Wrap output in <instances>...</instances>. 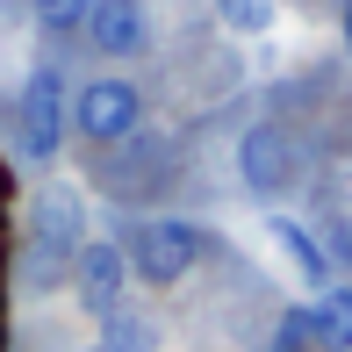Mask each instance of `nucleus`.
I'll return each mask as SVG.
<instances>
[{"label":"nucleus","mask_w":352,"mask_h":352,"mask_svg":"<svg viewBox=\"0 0 352 352\" xmlns=\"http://www.w3.org/2000/svg\"><path fill=\"white\" fill-rule=\"evenodd\" d=\"M209 252H216V237H209V223H195V216H144L137 230L122 237L130 280H144V287H180Z\"/></svg>","instance_id":"f257e3e1"},{"label":"nucleus","mask_w":352,"mask_h":352,"mask_svg":"<svg viewBox=\"0 0 352 352\" xmlns=\"http://www.w3.org/2000/svg\"><path fill=\"white\" fill-rule=\"evenodd\" d=\"M65 130H72V94H65V72L58 65H36L22 79V101H14V151L29 166H51L65 151Z\"/></svg>","instance_id":"f03ea898"},{"label":"nucleus","mask_w":352,"mask_h":352,"mask_svg":"<svg viewBox=\"0 0 352 352\" xmlns=\"http://www.w3.org/2000/svg\"><path fill=\"white\" fill-rule=\"evenodd\" d=\"M144 130V87L122 72H101L87 79V87H72V137L79 144H101V151H116V144H130Z\"/></svg>","instance_id":"7ed1b4c3"},{"label":"nucleus","mask_w":352,"mask_h":352,"mask_svg":"<svg viewBox=\"0 0 352 352\" xmlns=\"http://www.w3.org/2000/svg\"><path fill=\"white\" fill-rule=\"evenodd\" d=\"M79 245H87V195L72 180H43L36 201H29V252H36V266H72Z\"/></svg>","instance_id":"20e7f679"},{"label":"nucleus","mask_w":352,"mask_h":352,"mask_svg":"<svg viewBox=\"0 0 352 352\" xmlns=\"http://www.w3.org/2000/svg\"><path fill=\"white\" fill-rule=\"evenodd\" d=\"M295 173H302V151H295V137L280 122H252L237 137V180H245L252 201H280L295 187Z\"/></svg>","instance_id":"39448f33"},{"label":"nucleus","mask_w":352,"mask_h":352,"mask_svg":"<svg viewBox=\"0 0 352 352\" xmlns=\"http://www.w3.org/2000/svg\"><path fill=\"white\" fill-rule=\"evenodd\" d=\"M122 287H130V259H122V237H87L72 259V295L87 316H116Z\"/></svg>","instance_id":"423d86ee"},{"label":"nucleus","mask_w":352,"mask_h":352,"mask_svg":"<svg viewBox=\"0 0 352 352\" xmlns=\"http://www.w3.org/2000/svg\"><path fill=\"white\" fill-rule=\"evenodd\" d=\"M79 36L101 58H144L151 51V14H144V0H94Z\"/></svg>","instance_id":"0eeeda50"},{"label":"nucleus","mask_w":352,"mask_h":352,"mask_svg":"<svg viewBox=\"0 0 352 352\" xmlns=\"http://www.w3.org/2000/svg\"><path fill=\"white\" fill-rule=\"evenodd\" d=\"M309 316V352H352V280H331L316 302H302Z\"/></svg>","instance_id":"6e6552de"},{"label":"nucleus","mask_w":352,"mask_h":352,"mask_svg":"<svg viewBox=\"0 0 352 352\" xmlns=\"http://www.w3.org/2000/svg\"><path fill=\"white\" fill-rule=\"evenodd\" d=\"M266 230H274V245L287 252V266H295V274L309 280L316 295H324V287H331V252H324V245L309 237V223H295V216H274Z\"/></svg>","instance_id":"1a4fd4ad"},{"label":"nucleus","mask_w":352,"mask_h":352,"mask_svg":"<svg viewBox=\"0 0 352 352\" xmlns=\"http://www.w3.org/2000/svg\"><path fill=\"white\" fill-rule=\"evenodd\" d=\"M209 8H216V29H230V36H266L280 22V0H209Z\"/></svg>","instance_id":"9d476101"},{"label":"nucleus","mask_w":352,"mask_h":352,"mask_svg":"<svg viewBox=\"0 0 352 352\" xmlns=\"http://www.w3.org/2000/svg\"><path fill=\"white\" fill-rule=\"evenodd\" d=\"M94 345H101V352H158V324L116 309V316H101V338H94Z\"/></svg>","instance_id":"9b49d317"},{"label":"nucleus","mask_w":352,"mask_h":352,"mask_svg":"<svg viewBox=\"0 0 352 352\" xmlns=\"http://www.w3.org/2000/svg\"><path fill=\"white\" fill-rule=\"evenodd\" d=\"M87 8L94 0H29V14H36L43 36H79V29H87Z\"/></svg>","instance_id":"f8f14e48"},{"label":"nucleus","mask_w":352,"mask_h":352,"mask_svg":"<svg viewBox=\"0 0 352 352\" xmlns=\"http://www.w3.org/2000/svg\"><path fill=\"white\" fill-rule=\"evenodd\" d=\"M274 352H309V316H302V309H287V316H280Z\"/></svg>","instance_id":"ddd939ff"},{"label":"nucleus","mask_w":352,"mask_h":352,"mask_svg":"<svg viewBox=\"0 0 352 352\" xmlns=\"http://www.w3.org/2000/svg\"><path fill=\"white\" fill-rule=\"evenodd\" d=\"M8 195H14V173L0 166V223H8Z\"/></svg>","instance_id":"4468645a"},{"label":"nucleus","mask_w":352,"mask_h":352,"mask_svg":"<svg viewBox=\"0 0 352 352\" xmlns=\"http://www.w3.org/2000/svg\"><path fill=\"white\" fill-rule=\"evenodd\" d=\"M338 36H345V51H352V0L338 8Z\"/></svg>","instance_id":"2eb2a0df"},{"label":"nucleus","mask_w":352,"mask_h":352,"mask_svg":"<svg viewBox=\"0 0 352 352\" xmlns=\"http://www.w3.org/2000/svg\"><path fill=\"white\" fill-rule=\"evenodd\" d=\"M79 352H101V345H79Z\"/></svg>","instance_id":"dca6fc26"}]
</instances>
